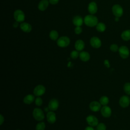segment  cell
Segmentation results:
<instances>
[{
	"instance_id": "1",
	"label": "cell",
	"mask_w": 130,
	"mask_h": 130,
	"mask_svg": "<svg viewBox=\"0 0 130 130\" xmlns=\"http://www.w3.org/2000/svg\"><path fill=\"white\" fill-rule=\"evenodd\" d=\"M84 23L86 26L92 27L97 25L98 23V19L94 15H87L84 18Z\"/></svg>"
},
{
	"instance_id": "2",
	"label": "cell",
	"mask_w": 130,
	"mask_h": 130,
	"mask_svg": "<svg viewBox=\"0 0 130 130\" xmlns=\"http://www.w3.org/2000/svg\"><path fill=\"white\" fill-rule=\"evenodd\" d=\"M32 116L34 118L38 121H41L45 118L44 111L39 108H35L32 111Z\"/></svg>"
},
{
	"instance_id": "3",
	"label": "cell",
	"mask_w": 130,
	"mask_h": 130,
	"mask_svg": "<svg viewBox=\"0 0 130 130\" xmlns=\"http://www.w3.org/2000/svg\"><path fill=\"white\" fill-rule=\"evenodd\" d=\"M56 44L60 48H65L70 45V39L67 36H62L57 39Z\"/></svg>"
},
{
	"instance_id": "4",
	"label": "cell",
	"mask_w": 130,
	"mask_h": 130,
	"mask_svg": "<svg viewBox=\"0 0 130 130\" xmlns=\"http://www.w3.org/2000/svg\"><path fill=\"white\" fill-rule=\"evenodd\" d=\"M112 12L115 17H120L123 14V10L122 7L119 4L114 5L112 8Z\"/></svg>"
},
{
	"instance_id": "5",
	"label": "cell",
	"mask_w": 130,
	"mask_h": 130,
	"mask_svg": "<svg viewBox=\"0 0 130 130\" xmlns=\"http://www.w3.org/2000/svg\"><path fill=\"white\" fill-rule=\"evenodd\" d=\"M14 18L15 21L18 22H23L25 20V14L21 10L18 9L14 12Z\"/></svg>"
},
{
	"instance_id": "6",
	"label": "cell",
	"mask_w": 130,
	"mask_h": 130,
	"mask_svg": "<svg viewBox=\"0 0 130 130\" xmlns=\"http://www.w3.org/2000/svg\"><path fill=\"white\" fill-rule=\"evenodd\" d=\"M46 92V88L45 87L42 85L39 84L37 85L34 89L33 92L34 95L37 96H41L43 95Z\"/></svg>"
},
{
	"instance_id": "7",
	"label": "cell",
	"mask_w": 130,
	"mask_h": 130,
	"mask_svg": "<svg viewBox=\"0 0 130 130\" xmlns=\"http://www.w3.org/2000/svg\"><path fill=\"white\" fill-rule=\"evenodd\" d=\"M118 52L120 56L122 59H126L129 55V50L126 46H121L119 48Z\"/></svg>"
},
{
	"instance_id": "8",
	"label": "cell",
	"mask_w": 130,
	"mask_h": 130,
	"mask_svg": "<svg viewBox=\"0 0 130 130\" xmlns=\"http://www.w3.org/2000/svg\"><path fill=\"white\" fill-rule=\"evenodd\" d=\"M119 104L122 108L128 107L130 104V98L126 95L121 96L119 100Z\"/></svg>"
},
{
	"instance_id": "9",
	"label": "cell",
	"mask_w": 130,
	"mask_h": 130,
	"mask_svg": "<svg viewBox=\"0 0 130 130\" xmlns=\"http://www.w3.org/2000/svg\"><path fill=\"white\" fill-rule=\"evenodd\" d=\"M86 121L88 125L92 127L96 126L99 123L98 118L93 115H88L86 118Z\"/></svg>"
},
{
	"instance_id": "10",
	"label": "cell",
	"mask_w": 130,
	"mask_h": 130,
	"mask_svg": "<svg viewBox=\"0 0 130 130\" xmlns=\"http://www.w3.org/2000/svg\"><path fill=\"white\" fill-rule=\"evenodd\" d=\"M100 112L101 115L105 118H109L111 116L112 114V110L111 108L106 105V106H103L102 107Z\"/></svg>"
},
{
	"instance_id": "11",
	"label": "cell",
	"mask_w": 130,
	"mask_h": 130,
	"mask_svg": "<svg viewBox=\"0 0 130 130\" xmlns=\"http://www.w3.org/2000/svg\"><path fill=\"white\" fill-rule=\"evenodd\" d=\"M90 44L94 48H99L102 46V41L97 37H92L90 39Z\"/></svg>"
},
{
	"instance_id": "12",
	"label": "cell",
	"mask_w": 130,
	"mask_h": 130,
	"mask_svg": "<svg viewBox=\"0 0 130 130\" xmlns=\"http://www.w3.org/2000/svg\"><path fill=\"white\" fill-rule=\"evenodd\" d=\"M59 107V102L56 99H51L48 104V107L50 111H56L58 109Z\"/></svg>"
},
{
	"instance_id": "13",
	"label": "cell",
	"mask_w": 130,
	"mask_h": 130,
	"mask_svg": "<svg viewBox=\"0 0 130 130\" xmlns=\"http://www.w3.org/2000/svg\"><path fill=\"white\" fill-rule=\"evenodd\" d=\"M89 108L91 111L96 112L100 111L102 108V105L99 102L94 101L90 103L89 105Z\"/></svg>"
},
{
	"instance_id": "14",
	"label": "cell",
	"mask_w": 130,
	"mask_h": 130,
	"mask_svg": "<svg viewBox=\"0 0 130 130\" xmlns=\"http://www.w3.org/2000/svg\"><path fill=\"white\" fill-rule=\"evenodd\" d=\"M46 118L48 122L50 124H53L56 121V114L53 111H49L47 113Z\"/></svg>"
},
{
	"instance_id": "15",
	"label": "cell",
	"mask_w": 130,
	"mask_h": 130,
	"mask_svg": "<svg viewBox=\"0 0 130 130\" xmlns=\"http://www.w3.org/2000/svg\"><path fill=\"white\" fill-rule=\"evenodd\" d=\"M88 11L90 14L94 15L98 11L97 4L94 2H91L89 3L87 7Z\"/></svg>"
},
{
	"instance_id": "16",
	"label": "cell",
	"mask_w": 130,
	"mask_h": 130,
	"mask_svg": "<svg viewBox=\"0 0 130 130\" xmlns=\"http://www.w3.org/2000/svg\"><path fill=\"white\" fill-rule=\"evenodd\" d=\"M20 28L23 32L26 33L30 32L32 30L31 25L29 23L25 22H21L20 25Z\"/></svg>"
},
{
	"instance_id": "17",
	"label": "cell",
	"mask_w": 130,
	"mask_h": 130,
	"mask_svg": "<svg viewBox=\"0 0 130 130\" xmlns=\"http://www.w3.org/2000/svg\"><path fill=\"white\" fill-rule=\"evenodd\" d=\"M49 0H41L38 6V9L41 11H44L47 9L49 6Z\"/></svg>"
},
{
	"instance_id": "18",
	"label": "cell",
	"mask_w": 130,
	"mask_h": 130,
	"mask_svg": "<svg viewBox=\"0 0 130 130\" xmlns=\"http://www.w3.org/2000/svg\"><path fill=\"white\" fill-rule=\"evenodd\" d=\"M85 43L82 40H78L75 43V48L78 51H82L84 49Z\"/></svg>"
},
{
	"instance_id": "19",
	"label": "cell",
	"mask_w": 130,
	"mask_h": 130,
	"mask_svg": "<svg viewBox=\"0 0 130 130\" xmlns=\"http://www.w3.org/2000/svg\"><path fill=\"white\" fill-rule=\"evenodd\" d=\"M79 58L81 61L86 62L90 59V55L88 52L85 51H82L80 52Z\"/></svg>"
},
{
	"instance_id": "20",
	"label": "cell",
	"mask_w": 130,
	"mask_h": 130,
	"mask_svg": "<svg viewBox=\"0 0 130 130\" xmlns=\"http://www.w3.org/2000/svg\"><path fill=\"white\" fill-rule=\"evenodd\" d=\"M35 96L31 94H28L26 95L23 99V102L25 104L30 105L35 102Z\"/></svg>"
},
{
	"instance_id": "21",
	"label": "cell",
	"mask_w": 130,
	"mask_h": 130,
	"mask_svg": "<svg viewBox=\"0 0 130 130\" xmlns=\"http://www.w3.org/2000/svg\"><path fill=\"white\" fill-rule=\"evenodd\" d=\"M73 23L76 26H81L84 22V19L79 15L75 16L73 19Z\"/></svg>"
},
{
	"instance_id": "22",
	"label": "cell",
	"mask_w": 130,
	"mask_h": 130,
	"mask_svg": "<svg viewBox=\"0 0 130 130\" xmlns=\"http://www.w3.org/2000/svg\"><path fill=\"white\" fill-rule=\"evenodd\" d=\"M121 37L125 41L130 40V29H126L123 31L121 34Z\"/></svg>"
},
{
	"instance_id": "23",
	"label": "cell",
	"mask_w": 130,
	"mask_h": 130,
	"mask_svg": "<svg viewBox=\"0 0 130 130\" xmlns=\"http://www.w3.org/2000/svg\"><path fill=\"white\" fill-rule=\"evenodd\" d=\"M58 32L55 30H52L50 32L49 35V37L50 39L52 41H56L58 39Z\"/></svg>"
},
{
	"instance_id": "24",
	"label": "cell",
	"mask_w": 130,
	"mask_h": 130,
	"mask_svg": "<svg viewBox=\"0 0 130 130\" xmlns=\"http://www.w3.org/2000/svg\"><path fill=\"white\" fill-rule=\"evenodd\" d=\"M99 102L102 106H106L109 104V99L108 96L106 95H103L100 98Z\"/></svg>"
},
{
	"instance_id": "25",
	"label": "cell",
	"mask_w": 130,
	"mask_h": 130,
	"mask_svg": "<svg viewBox=\"0 0 130 130\" xmlns=\"http://www.w3.org/2000/svg\"><path fill=\"white\" fill-rule=\"evenodd\" d=\"M96 26V29L101 32H104L106 29V26L105 23L103 22H99L97 24Z\"/></svg>"
},
{
	"instance_id": "26",
	"label": "cell",
	"mask_w": 130,
	"mask_h": 130,
	"mask_svg": "<svg viewBox=\"0 0 130 130\" xmlns=\"http://www.w3.org/2000/svg\"><path fill=\"white\" fill-rule=\"evenodd\" d=\"M46 128L45 123L43 121H40L36 125V130H45Z\"/></svg>"
},
{
	"instance_id": "27",
	"label": "cell",
	"mask_w": 130,
	"mask_h": 130,
	"mask_svg": "<svg viewBox=\"0 0 130 130\" xmlns=\"http://www.w3.org/2000/svg\"><path fill=\"white\" fill-rule=\"evenodd\" d=\"M123 90L126 94L130 95V82H126L124 83Z\"/></svg>"
},
{
	"instance_id": "28",
	"label": "cell",
	"mask_w": 130,
	"mask_h": 130,
	"mask_svg": "<svg viewBox=\"0 0 130 130\" xmlns=\"http://www.w3.org/2000/svg\"><path fill=\"white\" fill-rule=\"evenodd\" d=\"M79 54L80 53L78 51L75 50H73L71 53H70V56L73 59H77L78 57H79Z\"/></svg>"
},
{
	"instance_id": "29",
	"label": "cell",
	"mask_w": 130,
	"mask_h": 130,
	"mask_svg": "<svg viewBox=\"0 0 130 130\" xmlns=\"http://www.w3.org/2000/svg\"><path fill=\"white\" fill-rule=\"evenodd\" d=\"M35 105L38 106L40 107L43 104V100L40 96H37L35 100Z\"/></svg>"
},
{
	"instance_id": "30",
	"label": "cell",
	"mask_w": 130,
	"mask_h": 130,
	"mask_svg": "<svg viewBox=\"0 0 130 130\" xmlns=\"http://www.w3.org/2000/svg\"><path fill=\"white\" fill-rule=\"evenodd\" d=\"M96 127V130H106L107 128L106 125L103 122L99 123Z\"/></svg>"
},
{
	"instance_id": "31",
	"label": "cell",
	"mask_w": 130,
	"mask_h": 130,
	"mask_svg": "<svg viewBox=\"0 0 130 130\" xmlns=\"http://www.w3.org/2000/svg\"><path fill=\"white\" fill-rule=\"evenodd\" d=\"M119 47L116 44H112L110 46V49L112 52H116L117 51H118L119 50Z\"/></svg>"
},
{
	"instance_id": "32",
	"label": "cell",
	"mask_w": 130,
	"mask_h": 130,
	"mask_svg": "<svg viewBox=\"0 0 130 130\" xmlns=\"http://www.w3.org/2000/svg\"><path fill=\"white\" fill-rule=\"evenodd\" d=\"M75 32L77 35H79L82 32V28L81 26H76L74 29Z\"/></svg>"
},
{
	"instance_id": "33",
	"label": "cell",
	"mask_w": 130,
	"mask_h": 130,
	"mask_svg": "<svg viewBox=\"0 0 130 130\" xmlns=\"http://www.w3.org/2000/svg\"><path fill=\"white\" fill-rule=\"evenodd\" d=\"M49 2L50 4L55 5H56L58 4L59 0H49Z\"/></svg>"
},
{
	"instance_id": "34",
	"label": "cell",
	"mask_w": 130,
	"mask_h": 130,
	"mask_svg": "<svg viewBox=\"0 0 130 130\" xmlns=\"http://www.w3.org/2000/svg\"><path fill=\"white\" fill-rule=\"evenodd\" d=\"M5 119H4V117L3 116V115L2 114L0 115V125H2L3 123V122H4Z\"/></svg>"
},
{
	"instance_id": "35",
	"label": "cell",
	"mask_w": 130,
	"mask_h": 130,
	"mask_svg": "<svg viewBox=\"0 0 130 130\" xmlns=\"http://www.w3.org/2000/svg\"><path fill=\"white\" fill-rule=\"evenodd\" d=\"M104 64H105V66L107 68H108L110 67V64L109 61V60H107V59L105 60V61H104Z\"/></svg>"
},
{
	"instance_id": "36",
	"label": "cell",
	"mask_w": 130,
	"mask_h": 130,
	"mask_svg": "<svg viewBox=\"0 0 130 130\" xmlns=\"http://www.w3.org/2000/svg\"><path fill=\"white\" fill-rule=\"evenodd\" d=\"M84 130H95V129H94V128H93V127L89 125V126H86V127L84 128Z\"/></svg>"
},
{
	"instance_id": "37",
	"label": "cell",
	"mask_w": 130,
	"mask_h": 130,
	"mask_svg": "<svg viewBox=\"0 0 130 130\" xmlns=\"http://www.w3.org/2000/svg\"><path fill=\"white\" fill-rule=\"evenodd\" d=\"M18 25H19V22H17V21H15V22L13 23V27H15V28L17 27L18 26Z\"/></svg>"
},
{
	"instance_id": "38",
	"label": "cell",
	"mask_w": 130,
	"mask_h": 130,
	"mask_svg": "<svg viewBox=\"0 0 130 130\" xmlns=\"http://www.w3.org/2000/svg\"><path fill=\"white\" fill-rule=\"evenodd\" d=\"M119 20V17H115V21H118Z\"/></svg>"
},
{
	"instance_id": "39",
	"label": "cell",
	"mask_w": 130,
	"mask_h": 130,
	"mask_svg": "<svg viewBox=\"0 0 130 130\" xmlns=\"http://www.w3.org/2000/svg\"><path fill=\"white\" fill-rule=\"evenodd\" d=\"M16 130H20V129H16Z\"/></svg>"
}]
</instances>
